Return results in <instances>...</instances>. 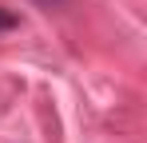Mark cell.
<instances>
[{
    "mask_svg": "<svg viewBox=\"0 0 147 143\" xmlns=\"http://www.w3.org/2000/svg\"><path fill=\"white\" fill-rule=\"evenodd\" d=\"M16 24H20V16H16L12 8H0V32H12Z\"/></svg>",
    "mask_w": 147,
    "mask_h": 143,
    "instance_id": "cell-1",
    "label": "cell"
},
{
    "mask_svg": "<svg viewBox=\"0 0 147 143\" xmlns=\"http://www.w3.org/2000/svg\"><path fill=\"white\" fill-rule=\"evenodd\" d=\"M36 4H44V8H60L64 0H36Z\"/></svg>",
    "mask_w": 147,
    "mask_h": 143,
    "instance_id": "cell-2",
    "label": "cell"
}]
</instances>
